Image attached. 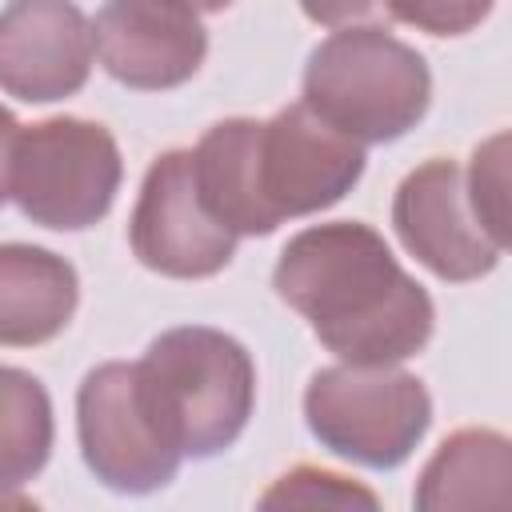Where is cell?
<instances>
[{"instance_id": "cell-1", "label": "cell", "mask_w": 512, "mask_h": 512, "mask_svg": "<svg viewBox=\"0 0 512 512\" xmlns=\"http://www.w3.org/2000/svg\"><path fill=\"white\" fill-rule=\"evenodd\" d=\"M276 296L344 364H400L436 328L432 296L400 268L384 236L360 220L296 232L272 272Z\"/></svg>"}, {"instance_id": "cell-2", "label": "cell", "mask_w": 512, "mask_h": 512, "mask_svg": "<svg viewBox=\"0 0 512 512\" xmlns=\"http://www.w3.org/2000/svg\"><path fill=\"white\" fill-rule=\"evenodd\" d=\"M360 176L364 144L320 120L304 100L272 120H220L192 148L196 192L232 236H268L284 220L324 212Z\"/></svg>"}, {"instance_id": "cell-3", "label": "cell", "mask_w": 512, "mask_h": 512, "mask_svg": "<svg viewBox=\"0 0 512 512\" xmlns=\"http://www.w3.org/2000/svg\"><path fill=\"white\" fill-rule=\"evenodd\" d=\"M140 396L180 456L212 460L240 440L256 408L248 348L204 324L160 332L136 360Z\"/></svg>"}, {"instance_id": "cell-4", "label": "cell", "mask_w": 512, "mask_h": 512, "mask_svg": "<svg viewBox=\"0 0 512 512\" xmlns=\"http://www.w3.org/2000/svg\"><path fill=\"white\" fill-rule=\"evenodd\" d=\"M432 100L424 56L384 24L336 28L304 68V104L360 144L408 136Z\"/></svg>"}, {"instance_id": "cell-5", "label": "cell", "mask_w": 512, "mask_h": 512, "mask_svg": "<svg viewBox=\"0 0 512 512\" xmlns=\"http://www.w3.org/2000/svg\"><path fill=\"white\" fill-rule=\"evenodd\" d=\"M304 420L320 448L384 472L400 468L424 440L432 396L396 364H336L308 380Z\"/></svg>"}, {"instance_id": "cell-6", "label": "cell", "mask_w": 512, "mask_h": 512, "mask_svg": "<svg viewBox=\"0 0 512 512\" xmlns=\"http://www.w3.org/2000/svg\"><path fill=\"white\" fill-rule=\"evenodd\" d=\"M124 160L116 136L80 116H52L20 128L12 148L8 196L16 208L56 232H80L108 216L120 192Z\"/></svg>"}, {"instance_id": "cell-7", "label": "cell", "mask_w": 512, "mask_h": 512, "mask_svg": "<svg viewBox=\"0 0 512 512\" xmlns=\"http://www.w3.org/2000/svg\"><path fill=\"white\" fill-rule=\"evenodd\" d=\"M76 436L88 472L124 496H148L172 484L184 460L152 420L140 396L136 364L124 360H108L80 380Z\"/></svg>"}, {"instance_id": "cell-8", "label": "cell", "mask_w": 512, "mask_h": 512, "mask_svg": "<svg viewBox=\"0 0 512 512\" xmlns=\"http://www.w3.org/2000/svg\"><path fill=\"white\" fill-rule=\"evenodd\" d=\"M128 240L144 268L172 280L216 276L236 256V236L196 192L192 148H172L152 160L128 220Z\"/></svg>"}, {"instance_id": "cell-9", "label": "cell", "mask_w": 512, "mask_h": 512, "mask_svg": "<svg viewBox=\"0 0 512 512\" xmlns=\"http://www.w3.org/2000/svg\"><path fill=\"white\" fill-rule=\"evenodd\" d=\"M392 228L400 244L448 284L480 280L504 256L468 204L464 168L444 156L424 160L400 180L392 196Z\"/></svg>"}, {"instance_id": "cell-10", "label": "cell", "mask_w": 512, "mask_h": 512, "mask_svg": "<svg viewBox=\"0 0 512 512\" xmlns=\"http://www.w3.org/2000/svg\"><path fill=\"white\" fill-rule=\"evenodd\" d=\"M92 40L104 72L136 92L180 88L208 56V32L180 0H104Z\"/></svg>"}, {"instance_id": "cell-11", "label": "cell", "mask_w": 512, "mask_h": 512, "mask_svg": "<svg viewBox=\"0 0 512 512\" xmlns=\"http://www.w3.org/2000/svg\"><path fill=\"white\" fill-rule=\"evenodd\" d=\"M96 40L72 0H12L0 12V92L52 104L88 84Z\"/></svg>"}, {"instance_id": "cell-12", "label": "cell", "mask_w": 512, "mask_h": 512, "mask_svg": "<svg viewBox=\"0 0 512 512\" xmlns=\"http://www.w3.org/2000/svg\"><path fill=\"white\" fill-rule=\"evenodd\" d=\"M80 300L76 268L36 244H0V344L36 348L56 340Z\"/></svg>"}, {"instance_id": "cell-13", "label": "cell", "mask_w": 512, "mask_h": 512, "mask_svg": "<svg viewBox=\"0 0 512 512\" xmlns=\"http://www.w3.org/2000/svg\"><path fill=\"white\" fill-rule=\"evenodd\" d=\"M512 484V444L492 428L452 432L416 480V508L452 512V508H500L508 504Z\"/></svg>"}, {"instance_id": "cell-14", "label": "cell", "mask_w": 512, "mask_h": 512, "mask_svg": "<svg viewBox=\"0 0 512 512\" xmlns=\"http://www.w3.org/2000/svg\"><path fill=\"white\" fill-rule=\"evenodd\" d=\"M52 400L48 388L24 372L0 364V492L24 488L52 456Z\"/></svg>"}, {"instance_id": "cell-15", "label": "cell", "mask_w": 512, "mask_h": 512, "mask_svg": "<svg viewBox=\"0 0 512 512\" xmlns=\"http://www.w3.org/2000/svg\"><path fill=\"white\" fill-rule=\"evenodd\" d=\"M468 204L480 228L508 248V132H496L472 152V168L464 176Z\"/></svg>"}, {"instance_id": "cell-16", "label": "cell", "mask_w": 512, "mask_h": 512, "mask_svg": "<svg viewBox=\"0 0 512 512\" xmlns=\"http://www.w3.org/2000/svg\"><path fill=\"white\" fill-rule=\"evenodd\" d=\"M264 508H280V504H292V508H316V504H332V508H352V504H364V508H376V492L352 484L348 476H336V472H324V468H292L284 472L264 496H260Z\"/></svg>"}, {"instance_id": "cell-17", "label": "cell", "mask_w": 512, "mask_h": 512, "mask_svg": "<svg viewBox=\"0 0 512 512\" xmlns=\"http://www.w3.org/2000/svg\"><path fill=\"white\" fill-rule=\"evenodd\" d=\"M388 20L412 24L428 36H464L488 20L496 0H380Z\"/></svg>"}, {"instance_id": "cell-18", "label": "cell", "mask_w": 512, "mask_h": 512, "mask_svg": "<svg viewBox=\"0 0 512 512\" xmlns=\"http://www.w3.org/2000/svg\"><path fill=\"white\" fill-rule=\"evenodd\" d=\"M304 16L312 24H324V28H352V24H388L384 16V4L380 0H300Z\"/></svg>"}, {"instance_id": "cell-19", "label": "cell", "mask_w": 512, "mask_h": 512, "mask_svg": "<svg viewBox=\"0 0 512 512\" xmlns=\"http://www.w3.org/2000/svg\"><path fill=\"white\" fill-rule=\"evenodd\" d=\"M16 136H20V124L16 116L0 104V204L8 200V180H12V148H16Z\"/></svg>"}, {"instance_id": "cell-20", "label": "cell", "mask_w": 512, "mask_h": 512, "mask_svg": "<svg viewBox=\"0 0 512 512\" xmlns=\"http://www.w3.org/2000/svg\"><path fill=\"white\" fill-rule=\"evenodd\" d=\"M180 4H188L192 12H224L232 0H180Z\"/></svg>"}]
</instances>
